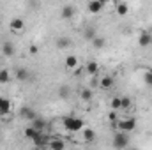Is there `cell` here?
I'll list each match as a JSON object with an SVG mask.
<instances>
[{
    "mask_svg": "<svg viewBox=\"0 0 152 150\" xmlns=\"http://www.w3.org/2000/svg\"><path fill=\"white\" fill-rule=\"evenodd\" d=\"M99 71V64L97 62H94V60H90L88 64H87V73H90V74H96Z\"/></svg>",
    "mask_w": 152,
    "mask_h": 150,
    "instance_id": "cell-21",
    "label": "cell"
},
{
    "mask_svg": "<svg viewBox=\"0 0 152 150\" xmlns=\"http://www.w3.org/2000/svg\"><path fill=\"white\" fill-rule=\"evenodd\" d=\"M83 140L88 141V143H92V141L96 140V133H94V129H90V127L83 129Z\"/></svg>",
    "mask_w": 152,
    "mask_h": 150,
    "instance_id": "cell-18",
    "label": "cell"
},
{
    "mask_svg": "<svg viewBox=\"0 0 152 150\" xmlns=\"http://www.w3.org/2000/svg\"><path fill=\"white\" fill-rule=\"evenodd\" d=\"M113 83H115V79H113V76H103L101 78V88H112L113 87Z\"/></svg>",
    "mask_w": 152,
    "mask_h": 150,
    "instance_id": "cell-14",
    "label": "cell"
},
{
    "mask_svg": "<svg viewBox=\"0 0 152 150\" xmlns=\"http://www.w3.org/2000/svg\"><path fill=\"white\" fill-rule=\"evenodd\" d=\"M11 111V103H9V99L0 106V115H7V113Z\"/></svg>",
    "mask_w": 152,
    "mask_h": 150,
    "instance_id": "cell-26",
    "label": "cell"
},
{
    "mask_svg": "<svg viewBox=\"0 0 152 150\" xmlns=\"http://www.w3.org/2000/svg\"><path fill=\"white\" fill-rule=\"evenodd\" d=\"M20 115L23 117V118H27V120H36L37 118V111L34 110V108H30V106H23L21 110H20Z\"/></svg>",
    "mask_w": 152,
    "mask_h": 150,
    "instance_id": "cell-4",
    "label": "cell"
},
{
    "mask_svg": "<svg viewBox=\"0 0 152 150\" xmlns=\"http://www.w3.org/2000/svg\"><path fill=\"white\" fill-rule=\"evenodd\" d=\"M138 44H140L142 48L151 46V44H152V36L149 34V32H142V34H140V37H138Z\"/></svg>",
    "mask_w": 152,
    "mask_h": 150,
    "instance_id": "cell-8",
    "label": "cell"
},
{
    "mask_svg": "<svg viewBox=\"0 0 152 150\" xmlns=\"http://www.w3.org/2000/svg\"><path fill=\"white\" fill-rule=\"evenodd\" d=\"M11 79V74L7 69H0V83H7Z\"/></svg>",
    "mask_w": 152,
    "mask_h": 150,
    "instance_id": "cell-24",
    "label": "cell"
},
{
    "mask_svg": "<svg viewBox=\"0 0 152 150\" xmlns=\"http://www.w3.org/2000/svg\"><path fill=\"white\" fill-rule=\"evenodd\" d=\"M5 101H7V99H5V97H4V95H0V106H2V104H4V103H5Z\"/></svg>",
    "mask_w": 152,
    "mask_h": 150,
    "instance_id": "cell-32",
    "label": "cell"
},
{
    "mask_svg": "<svg viewBox=\"0 0 152 150\" xmlns=\"http://www.w3.org/2000/svg\"><path fill=\"white\" fill-rule=\"evenodd\" d=\"M28 51H30V53H32V55H36V53H37L39 50H37V46H34V44H32V46H30V48H28Z\"/></svg>",
    "mask_w": 152,
    "mask_h": 150,
    "instance_id": "cell-31",
    "label": "cell"
},
{
    "mask_svg": "<svg viewBox=\"0 0 152 150\" xmlns=\"http://www.w3.org/2000/svg\"><path fill=\"white\" fill-rule=\"evenodd\" d=\"M145 83H147L149 87H152V71H147V73H145Z\"/></svg>",
    "mask_w": 152,
    "mask_h": 150,
    "instance_id": "cell-29",
    "label": "cell"
},
{
    "mask_svg": "<svg viewBox=\"0 0 152 150\" xmlns=\"http://www.w3.org/2000/svg\"><path fill=\"white\" fill-rule=\"evenodd\" d=\"M103 7H104V2H103V0H90V2H88V5H87L88 12H92V14L101 12V9H103Z\"/></svg>",
    "mask_w": 152,
    "mask_h": 150,
    "instance_id": "cell-5",
    "label": "cell"
},
{
    "mask_svg": "<svg viewBox=\"0 0 152 150\" xmlns=\"http://www.w3.org/2000/svg\"><path fill=\"white\" fill-rule=\"evenodd\" d=\"M50 141H51V138H50V136L41 134L37 140L34 141V145H36V147H48V145H50Z\"/></svg>",
    "mask_w": 152,
    "mask_h": 150,
    "instance_id": "cell-16",
    "label": "cell"
},
{
    "mask_svg": "<svg viewBox=\"0 0 152 150\" xmlns=\"http://www.w3.org/2000/svg\"><path fill=\"white\" fill-rule=\"evenodd\" d=\"M30 127H34L36 131H39V133H42V131H44V129L48 127V124H46V120H44V118H41V117H37L36 120H32Z\"/></svg>",
    "mask_w": 152,
    "mask_h": 150,
    "instance_id": "cell-9",
    "label": "cell"
},
{
    "mask_svg": "<svg viewBox=\"0 0 152 150\" xmlns=\"http://www.w3.org/2000/svg\"><path fill=\"white\" fill-rule=\"evenodd\" d=\"M108 118H110L112 122H117V120H118V113H117V111H112L110 115H108Z\"/></svg>",
    "mask_w": 152,
    "mask_h": 150,
    "instance_id": "cell-30",
    "label": "cell"
},
{
    "mask_svg": "<svg viewBox=\"0 0 152 150\" xmlns=\"http://www.w3.org/2000/svg\"><path fill=\"white\" fill-rule=\"evenodd\" d=\"M50 150H66V143L62 140H51L50 141Z\"/></svg>",
    "mask_w": 152,
    "mask_h": 150,
    "instance_id": "cell-19",
    "label": "cell"
},
{
    "mask_svg": "<svg viewBox=\"0 0 152 150\" xmlns=\"http://www.w3.org/2000/svg\"><path fill=\"white\" fill-rule=\"evenodd\" d=\"M127 145H129V138H127V134L126 133H117L113 136V149L115 150H124L127 149Z\"/></svg>",
    "mask_w": 152,
    "mask_h": 150,
    "instance_id": "cell-3",
    "label": "cell"
},
{
    "mask_svg": "<svg viewBox=\"0 0 152 150\" xmlns=\"http://www.w3.org/2000/svg\"><path fill=\"white\" fill-rule=\"evenodd\" d=\"M66 67H67V69H78V57L67 55V57H66Z\"/></svg>",
    "mask_w": 152,
    "mask_h": 150,
    "instance_id": "cell-13",
    "label": "cell"
},
{
    "mask_svg": "<svg viewBox=\"0 0 152 150\" xmlns=\"http://www.w3.org/2000/svg\"><path fill=\"white\" fill-rule=\"evenodd\" d=\"M118 110H122L120 97H113V99H112V111H118Z\"/></svg>",
    "mask_w": 152,
    "mask_h": 150,
    "instance_id": "cell-25",
    "label": "cell"
},
{
    "mask_svg": "<svg viewBox=\"0 0 152 150\" xmlns=\"http://www.w3.org/2000/svg\"><path fill=\"white\" fill-rule=\"evenodd\" d=\"M25 136H27L28 140L36 141V140H37L39 136H41V133H39V131H36L34 127H27V129H25Z\"/></svg>",
    "mask_w": 152,
    "mask_h": 150,
    "instance_id": "cell-15",
    "label": "cell"
},
{
    "mask_svg": "<svg viewBox=\"0 0 152 150\" xmlns=\"http://www.w3.org/2000/svg\"><path fill=\"white\" fill-rule=\"evenodd\" d=\"M81 99L83 101H90L92 99V90L90 88H83L81 90Z\"/></svg>",
    "mask_w": 152,
    "mask_h": 150,
    "instance_id": "cell-27",
    "label": "cell"
},
{
    "mask_svg": "<svg viewBox=\"0 0 152 150\" xmlns=\"http://www.w3.org/2000/svg\"><path fill=\"white\" fill-rule=\"evenodd\" d=\"M71 44V41L67 37H58L57 39V48H67Z\"/></svg>",
    "mask_w": 152,
    "mask_h": 150,
    "instance_id": "cell-23",
    "label": "cell"
},
{
    "mask_svg": "<svg viewBox=\"0 0 152 150\" xmlns=\"http://www.w3.org/2000/svg\"><path fill=\"white\" fill-rule=\"evenodd\" d=\"M69 94H71V90H69L67 85H62V87L58 88V95H60L62 99H69Z\"/></svg>",
    "mask_w": 152,
    "mask_h": 150,
    "instance_id": "cell-22",
    "label": "cell"
},
{
    "mask_svg": "<svg viewBox=\"0 0 152 150\" xmlns=\"http://www.w3.org/2000/svg\"><path fill=\"white\" fill-rule=\"evenodd\" d=\"M117 127H118L122 133H131V131L136 129V120H134L133 117H129V118H120V120H117Z\"/></svg>",
    "mask_w": 152,
    "mask_h": 150,
    "instance_id": "cell-2",
    "label": "cell"
},
{
    "mask_svg": "<svg viewBox=\"0 0 152 150\" xmlns=\"http://www.w3.org/2000/svg\"><path fill=\"white\" fill-rule=\"evenodd\" d=\"M115 9H117V14L124 16V14H127V11H129V5H127L126 2H117V4H115Z\"/></svg>",
    "mask_w": 152,
    "mask_h": 150,
    "instance_id": "cell-17",
    "label": "cell"
},
{
    "mask_svg": "<svg viewBox=\"0 0 152 150\" xmlns=\"http://www.w3.org/2000/svg\"><path fill=\"white\" fill-rule=\"evenodd\" d=\"M83 37L87 39V41H90V42H92L94 39L97 37V32H96V28H94V27H87V28L83 30Z\"/></svg>",
    "mask_w": 152,
    "mask_h": 150,
    "instance_id": "cell-12",
    "label": "cell"
},
{
    "mask_svg": "<svg viewBox=\"0 0 152 150\" xmlns=\"http://www.w3.org/2000/svg\"><path fill=\"white\" fill-rule=\"evenodd\" d=\"M75 7L71 5V4H67V5H64L62 9H60V16L64 18V20H71L73 16H75Z\"/></svg>",
    "mask_w": 152,
    "mask_h": 150,
    "instance_id": "cell-7",
    "label": "cell"
},
{
    "mask_svg": "<svg viewBox=\"0 0 152 150\" xmlns=\"http://www.w3.org/2000/svg\"><path fill=\"white\" fill-rule=\"evenodd\" d=\"M2 53H4V57H12V55H14V46H12V42L5 41V42L2 44Z\"/></svg>",
    "mask_w": 152,
    "mask_h": 150,
    "instance_id": "cell-10",
    "label": "cell"
},
{
    "mask_svg": "<svg viewBox=\"0 0 152 150\" xmlns=\"http://www.w3.org/2000/svg\"><path fill=\"white\" fill-rule=\"evenodd\" d=\"M23 27H25V21H23L21 18H12L11 23H9V28H11L12 32H21Z\"/></svg>",
    "mask_w": 152,
    "mask_h": 150,
    "instance_id": "cell-6",
    "label": "cell"
},
{
    "mask_svg": "<svg viewBox=\"0 0 152 150\" xmlns=\"http://www.w3.org/2000/svg\"><path fill=\"white\" fill-rule=\"evenodd\" d=\"M120 104H122V110H127V108H131V99L129 97H120Z\"/></svg>",
    "mask_w": 152,
    "mask_h": 150,
    "instance_id": "cell-28",
    "label": "cell"
},
{
    "mask_svg": "<svg viewBox=\"0 0 152 150\" xmlns=\"http://www.w3.org/2000/svg\"><path fill=\"white\" fill-rule=\"evenodd\" d=\"M62 124H64V127L67 129V131H71V133H78V131H81L83 129V120L81 118H76V117H66L64 120H62Z\"/></svg>",
    "mask_w": 152,
    "mask_h": 150,
    "instance_id": "cell-1",
    "label": "cell"
},
{
    "mask_svg": "<svg viewBox=\"0 0 152 150\" xmlns=\"http://www.w3.org/2000/svg\"><path fill=\"white\" fill-rule=\"evenodd\" d=\"M28 78H30L28 69H25V67H18V69H16V79H20V81H27Z\"/></svg>",
    "mask_w": 152,
    "mask_h": 150,
    "instance_id": "cell-11",
    "label": "cell"
},
{
    "mask_svg": "<svg viewBox=\"0 0 152 150\" xmlns=\"http://www.w3.org/2000/svg\"><path fill=\"white\" fill-rule=\"evenodd\" d=\"M92 46H94L96 50H103V48L106 46V39L104 37H96L92 41Z\"/></svg>",
    "mask_w": 152,
    "mask_h": 150,
    "instance_id": "cell-20",
    "label": "cell"
}]
</instances>
